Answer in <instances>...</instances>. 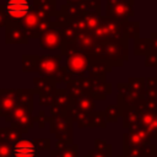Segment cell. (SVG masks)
I'll return each mask as SVG.
<instances>
[{
	"mask_svg": "<svg viewBox=\"0 0 157 157\" xmlns=\"http://www.w3.org/2000/svg\"><path fill=\"white\" fill-rule=\"evenodd\" d=\"M9 17L15 20H22L29 13L28 0H9L5 6Z\"/></svg>",
	"mask_w": 157,
	"mask_h": 157,
	"instance_id": "1",
	"label": "cell"
},
{
	"mask_svg": "<svg viewBox=\"0 0 157 157\" xmlns=\"http://www.w3.org/2000/svg\"><path fill=\"white\" fill-rule=\"evenodd\" d=\"M12 152H13L15 157H34L37 153V148L32 141L20 140L13 146Z\"/></svg>",
	"mask_w": 157,
	"mask_h": 157,
	"instance_id": "2",
	"label": "cell"
},
{
	"mask_svg": "<svg viewBox=\"0 0 157 157\" xmlns=\"http://www.w3.org/2000/svg\"><path fill=\"white\" fill-rule=\"evenodd\" d=\"M67 65L74 72H81L86 65V60L81 54H74L67 59Z\"/></svg>",
	"mask_w": 157,
	"mask_h": 157,
	"instance_id": "3",
	"label": "cell"
},
{
	"mask_svg": "<svg viewBox=\"0 0 157 157\" xmlns=\"http://www.w3.org/2000/svg\"><path fill=\"white\" fill-rule=\"evenodd\" d=\"M58 43H59V40H58V37H56V34L54 32L47 33L42 38V42H40L43 48H55L58 45Z\"/></svg>",
	"mask_w": 157,
	"mask_h": 157,
	"instance_id": "4",
	"label": "cell"
}]
</instances>
